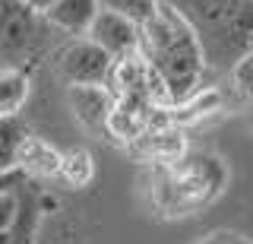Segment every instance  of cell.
Wrapping results in <instances>:
<instances>
[{
    "mask_svg": "<svg viewBox=\"0 0 253 244\" xmlns=\"http://www.w3.org/2000/svg\"><path fill=\"white\" fill-rule=\"evenodd\" d=\"M136 54L168 89L171 105H180L196 89H203V80H206L203 48L196 42L193 29L168 6L158 3L155 13L139 26Z\"/></svg>",
    "mask_w": 253,
    "mask_h": 244,
    "instance_id": "6da1fadb",
    "label": "cell"
},
{
    "mask_svg": "<svg viewBox=\"0 0 253 244\" xmlns=\"http://www.w3.org/2000/svg\"><path fill=\"white\" fill-rule=\"evenodd\" d=\"M193 29L206 73H228L253 51V0H158Z\"/></svg>",
    "mask_w": 253,
    "mask_h": 244,
    "instance_id": "7a4b0ae2",
    "label": "cell"
},
{
    "mask_svg": "<svg viewBox=\"0 0 253 244\" xmlns=\"http://www.w3.org/2000/svg\"><path fill=\"white\" fill-rule=\"evenodd\" d=\"M228 187V168L212 152H184L174 162L152 165L149 196L155 212L165 219H187L212 200H218Z\"/></svg>",
    "mask_w": 253,
    "mask_h": 244,
    "instance_id": "3957f363",
    "label": "cell"
},
{
    "mask_svg": "<svg viewBox=\"0 0 253 244\" xmlns=\"http://www.w3.org/2000/svg\"><path fill=\"white\" fill-rule=\"evenodd\" d=\"M47 22L32 13L26 0H0V67L26 70L44 48Z\"/></svg>",
    "mask_w": 253,
    "mask_h": 244,
    "instance_id": "277c9868",
    "label": "cell"
},
{
    "mask_svg": "<svg viewBox=\"0 0 253 244\" xmlns=\"http://www.w3.org/2000/svg\"><path fill=\"white\" fill-rule=\"evenodd\" d=\"M105 92L111 96V101H139V105H152V108H174L168 89L139 54L111 60L105 76Z\"/></svg>",
    "mask_w": 253,
    "mask_h": 244,
    "instance_id": "5b68a950",
    "label": "cell"
},
{
    "mask_svg": "<svg viewBox=\"0 0 253 244\" xmlns=\"http://www.w3.org/2000/svg\"><path fill=\"white\" fill-rule=\"evenodd\" d=\"M111 57L89 38H73L57 57V70L67 86H105Z\"/></svg>",
    "mask_w": 253,
    "mask_h": 244,
    "instance_id": "8992f818",
    "label": "cell"
},
{
    "mask_svg": "<svg viewBox=\"0 0 253 244\" xmlns=\"http://www.w3.org/2000/svg\"><path fill=\"white\" fill-rule=\"evenodd\" d=\"M85 38L92 45H98L101 51L108 54L111 60L117 57H126V54H136L139 48V26L111 10H98L85 29Z\"/></svg>",
    "mask_w": 253,
    "mask_h": 244,
    "instance_id": "52a82bcc",
    "label": "cell"
},
{
    "mask_svg": "<svg viewBox=\"0 0 253 244\" xmlns=\"http://www.w3.org/2000/svg\"><path fill=\"white\" fill-rule=\"evenodd\" d=\"M42 212H44V200L35 191V184H29V178H26L16 187V216L0 232V244H35Z\"/></svg>",
    "mask_w": 253,
    "mask_h": 244,
    "instance_id": "ba28073f",
    "label": "cell"
},
{
    "mask_svg": "<svg viewBox=\"0 0 253 244\" xmlns=\"http://www.w3.org/2000/svg\"><path fill=\"white\" fill-rule=\"evenodd\" d=\"M130 152L149 165H165V162H174L177 155H184L187 149H184V137H180L177 127H158V130H146L142 137L133 140Z\"/></svg>",
    "mask_w": 253,
    "mask_h": 244,
    "instance_id": "9c48e42d",
    "label": "cell"
},
{
    "mask_svg": "<svg viewBox=\"0 0 253 244\" xmlns=\"http://www.w3.org/2000/svg\"><path fill=\"white\" fill-rule=\"evenodd\" d=\"M70 108L89 130H105L108 111H111V96L105 86H70L67 92Z\"/></svg>",
    "mask_w": 253,
    "mask_h": 244,
    "instance_id": "30bf717a",
    "label": "cell"
},
{
    "mask_svg": "<svg viewBox=\"0 0 253 244\" xmlns=\"http://www.w3.org/2000/svg\"><path fill=\"white\" fill-rule=\"evenodd\" d=\"M16 168H19L26 178H57L60 152L47 143V140L29 133V137L22 140V146H19V155H16Z\"/></svg>",
    "mask_w": 253,
    "mask_h": 244,
    "instance_id": "8fae6325",
    "label": "cell"
},
{
    "mask_svg": "<svg viewBox=\"0 0 253 244\" xmlns=\"http://www.w3.org/2000/svg\"><path fill=\"white\" fill-rule=\"evenodd\" d=\"M95 13H98V0H57L44 13V22L67 35H85Z\"/></svg>",
    "mask_w": 253,
    "mask_h": 244,
    "instance_id": "7c38bea8",
    "label": "cell"
},
{
    "mask_svg": "<svg viewBox=\"0 0 253 244\" xmlns=\"http://www.w3.org/2000/svg\"><path fill=\"white\" fill-rule=\"evenodd\" d=\"M29 98V73L19 67H0V117H16Z\"/></svg>",
    "mask_w": 253,
    "mask_h": 244,
    "instance_id": "4fadbf2b",
    "label": "cell"
},
{
    "mask_svg": "<svg viewBox=\"0 0 253 244\" xmlns=\"http://www.w3.org/2000/svg\"><path fill=\"white\" fill-rule=\"evenodd\" d=\"M57 178L67 181L70 187H89L92 178H95V162L85 149H67L60 152V168H57Z\"/></svg>",
    "mask_w": 253,
    "mask_h": 244,
    "instance_id": "5bb4252c",
    "label": "cell"
},
{
    "mask_svg": "<svg viewBox=\"0 0 253 244\" xmlns=\"http://www.w3.org/2000/svg\"><path fill=\"white\" fill-rule=\"evenodd\" d=\"M26 137L29 130L22 127L19 117H0V171L16 168V155H19V146Z\"/></svg>",
    "mask_w": 253,
    "mask_h": 244,
    "instance_id": "9a60e30c",
    "label": "cell"
},
{
    "mask_svg": "<svg viewBox=\"0 0 253 244\" xmlns=\"http://www.w3.org/2000/svg\"><path fill=\"white\" fill-rule=\"evenodd\" d=\"M155 6H158V0H98V10H111L117 16L136 22V26H142V22L152 16Z\"/></svg>",
    "mask_w": 253,
    "mask_h": 244,
    "instance_id": "2e32d148",
    "label": "cell"
},
{
    "mask_svg": "<svg viewBox=\"0 0 253 244\" xmlns=\"http://www.w3.org/2000/svg\"><path fill=\"white\" fill-rule=\"evenodd\" d=\"M250 64H253V57L247 54V57H241L231 70H228V80L234 83V89H237L241 98H250Z\"/></svg>",
    "mask_w": 253,
    "mask_h": 244,
    "instance_id": "e0dca14e",
    "label": "cell"
},
{
    "mask_svg": "<svg viewBox=\"0 0 253 244\" xmlns=\"http://www.w3.org/2000/svg\"><path fill=\"white\" fill-rule=\"evenodd\" d=\"M13 216H16V191L0 196V232L13 222Z\"/></svg>",
    "mask_w": 253,
    "mask_h": 244,
    "instance_id": "ac0fdd59",
    "label": "cell"
},
{
    "mask_svg": "<svg viewBox=\"0 0 253 244\" xmlns=\"http://www.w3.org/2000/svg\"><path fill=\"white\" fill-rule=\"evenodd\" d=\"M26 181V175H22L19 168H13V171H0V196L3 194H13L16 187Z\"/></svg>",
    "mask_w": 253,
    "mask_h": 244,
    "instance_id": "d6986e66",
    "label": "cell"
},
{
    "mask_svg": "<svg viewBox=\"0 0 253 244\" xmlns=\"http://www.w3.org/2000/svg\"><path fill=\"white\" fill-rule=\"evenodd\" d=\"M200 244H250V241L237 232H212L209 238H203Z\"/></svg>",
    "mask_w": 253,
    "mask_h": 244,
    "instance_id": "ffe728a7",
    "label": "cell"
},
{
    "mask_svg": "<svg viewBox=\"0 0 253 244\" xmlns=\"http://www.w3.org/2000/svg\"><path fill=\"white\" fill-rule=\"evenodd\" d=\"M54 3H57V0H26V6H29L32 13H38V16H42V19H44V13L51 10Z\"/></svg>",
    "mask_w": 253,
    "mask_h": 244,
    "instance_id": "44dd1931",
    "label": "cell"
}]
</instances>
